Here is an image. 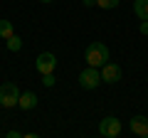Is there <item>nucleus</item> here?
Here are the masks:
<instances>
[{
    "instance_id": "f257e3e1",
    "label": "nucleus",
    "mask_w": 148,
    "mask_h": 138,
    "mask_svg": "<svg viewBox=\"0 0 148 138\" xmlns=\"http://www.w3.org/2000/svg\"><path fill=\"white\" fill-rule=\"evenodd\" d=\"M109 47H106L104 42H91L89 47L84 49V59L89 67H104L106 62H109Z\"/></svg>"
},
{
    "instance_id": "f03ea898",
    "label": "nucleus",
    "mask_w": 148,
    "mask_h": 138,
    "mask_svg": "<svg viewBox=\"0 0 148 138\" xmlns=\"http://www.w3.org/2000/svg\"><path fill=\"white\" fill-rule=\"evenodd\" d=\"M20 94H22V91L17 89L15 81H5V84H0V106H5V109L17 106Z\"/></svg>"
},
{
    "instance_id": "7ed1b4c3",
    "label": "nucleus",
    "mask_w": 148,
    "mask_h": 138,
    "mask_svg": "<svg viewBox=\"0 0 148 138\" xmlns=\"http://www.w3.org/2000/svg\"><path fill=\"white\" fill-rule=\"evenodd\" d=\"M99 84H101L99 67H86V69H82V72H79V86H82V89L91 91V89H96Z\"/></svg>"
},
{
    "instance_id": "20e7f679",
    "label": "nucleus",
    "mask_w": 148,
    "mask_h": 138,
    "mask_svg": "<svg viewBox=\"0 0 148 138\" xmlns=\"http://www.w3.org/2000/svg\"><path fill=\"white\" fill-rule=\"evenodd\" d=\"M99 133L104 138H116L119 133H121V121H119L116 116H106L99 121Z\"/></svg>"
},
{
    "instance_id": "39448f33",
    "label": "nucleus",
    "mask_w": 148,
    "mask_h": 138,
    "mask_svg": "<svg viewBox=\"0 0 148 138\" xmlns=\"http://www.w3.org/2000/svg\"><path fill=\"white\" fill-rule=\"evenodd\" d=\"M54 67H57V57H54L52 52L37 54V59H35V69L40 72V74H54Z\"/></svg>"
},
{
    "instance_id": "423d86ee",
    "label": "nucleus",
    "mask_w": 148,
    "mask_h": 138,
    "mask_svg": "<svg viewBox=\"0 0 148 138\" xmlns=\"http://www.w3.org/2000/svg\"><path fill=\"white\" fill-rule=\"evenodd\" d=\"M121 67L114 62H106L104 67H101V81H106V84H116V81H121Z\"/></svg>"
},
{
    "instance_id": "0eeeda50",
    "label": "nucleus",
    "mask_w": 148,
    "mask_h": 138,
    "mask_svg": "<svg viewBox=\"0 0 148 138\" xmlns=\"http://www.w3.org/2000/svg\"><path fill=\"white\" fill-rule=\"evenodd\" d=\"M128 128H131L133 136H143V138H146V136H148V118L138 113V116H133V118H131Z\"/></svg>"
},
{
    "instance_id": "6e6552de",
    "label": "nucleus",
    "mask_w": 148,
    "mask_h": 138,
    "mask_svg": "<svg viewBox=\"0 0 148 138\" xmlns=\"http://www.w3.org/2000/svg\"><path fill=\"white\" fill-rule=\"evenodd\" d=\"M17 106H20L22 111H32V109L37 106V94L35 91H22L20 99H17Z\"/></svg>"
},
{
    "instance_id": "1a4fd4ad",
    "label": "nucleus",
    "mask_w": 148,
    "mask_h": 138,
    "mask_svg": "<svg viewBox=\"0 0 148 138\" xmlns=\"http://www.w3.org/2000/svg\"><path fill=\"white\" fill-rule=\"evenodd\" d=\"M133 12L138 20H148V0H136L133 3Z\"/></svg>"
},
{
    "instance_id": "9d476101",
    "label": "nucleus",
    "mask_w": 148,
    "mask_h": 138,
    "mask_svg": "<svg viewBox=\"0 0 148 138\" xmlns=\"http://www.w3.org/2000/svg\"><path fill=\"white\" fill-rule=\"evenodd\" d=\"M10 35H15V30H12V22H10V20H0V37L8 40Z\"/></svg>"
},
{
    "instance_id": "9b49d317",
    "label": "nucleus",
    "mask_w": 148,
    "mask_h": 138,
    "mask_svg": "<svg viewBox=\"0 0 148 138\" xmlns=\"http://www.w3.org/2000/svg\"><path fill=\"white\" fill-rule=\"evenodd\" d=\"M8 49H10V52H20L22 49V40L17 37V35H10V37H8Z\"/></svg>"
},
{
    "instance_id": "f8f14e48",
    "label": "nucleus",
    "mask_w": 148,
    "mask_h": 138,
    "mask_svg": "<svg viewBox=\"0 0 148 138\" xmlns=\"http://www.w3.org/2000/svg\"><path fill=\"white\" fill-rule=\"evenodd\" d=\"M119 3H121V0H96V5H99L101 10H114V8H119Z\"/></svg>"
},
{
    "instance_id": "ddd939ff",
    "label": "nucleus",
    "mask_w": 148,
    "mask_h": 138,
    "mask_svg": "<svg viewBox=\"0 0 148 138\" xmlns=\"http://www.w3.org/2000/svg\"><path fill=\"white\" fill-rule=\"evenodd\" d=\"M42 84L45 86H54V74H42Z\"/></svg>"
},
{
    "instance_id": "4468645a",
    "label": "nucleus",
    "mask_w": 148,
    "mask_h": 138,
    "mask_svg": "<svg viewBox=\"0 0 148 138\" xmlns=\"http://www.w3.org/2000/svg\"><path fill=\"white\" fill-rule=\"evenodd\" d=\"M141 35H148V20L141 22Z\"/></svg>"
},
{
    "instance_id": "2eb2a0df",
    "label": "nucleus",
    "mask_w": 148,
    "mask_h": 138,
    "mask_svg": "<svg viewBox=\"0 0 148 138\" xmlns=\"http://www.w3.org/2000/svg\"><path fill=\"white\" fill-rule=\"evenodd\" d=\"M82 3H84L86 8H94V5H96V0H82Z\"/></svg>"
},
{
    "instance_id": "dca6fc26",
    "label": "nucleus",
    "mask_w": 148,
    "mask_h": 138,
    "mask_svg": "<svg viewBox=\"0 0 148 138\" xmlns=\"http://www.w3.org/2000/svg\"><path fill=\"white\" fill-rule=\"evenodd\" d=\"M40 3H54V0H40Z\"/></svg>"
}]
</instances>
